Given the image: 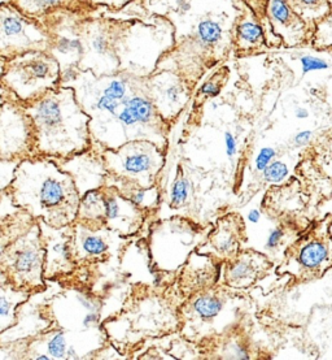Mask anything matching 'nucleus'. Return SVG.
<instances>
[{"instance_id":"f257e3e1","label":"nucleus","mask_w":332,"mask_h":360,"mask_svg":"<svg viewBox=\"0 0 332 360\" xmlns=\"http://www.w3.org/2000/svg\"><path fill=\"white\" fill-rule=\"evenodd\" d=\"M60 86L74 89L78 103L91 119L94 145L100 150L143 139L168 151L171 125L156 110L147 77L128 72L96 76L74 69L61 77Z\"/></svg>"},{"instance_id":"f03ea898","label":"nucleus","mask_w":332,"mask_h":360,"mask_svg":"<svg viewBox=\"0 0 332 360\" xmlns=\"http://www.w3.org/2000/svg\"><path fill=\"white\" fill-rule=\"evenodd\" d=\"M6 194L16 208L53 228L77 219L79 191L72 176L51 158L36 155L22 160Z\"/></svg>"},{"instance_id":"7ed1b4c3","label":"nucleus","mask_w":332,"mask_h":360,"mask_svg":"<svg viewBox=\"0 0 332 360\" xmlns=\"http://www.w3.org/2000/svg\"><path fill=\"white\" fill-rule=\"evenodd\" d=\"M25 108L34 121L36 155L64 160L94 146L91 119L78 103L74 89L60 86Z\"/></svg>"},{"instance_id":"20e7f679","label":"nucleus","mask_w":332,"mask_h":360,"mask_svg":"<svg viewBox=\"0 0 332 360\" xmlns=\"http://www.w3.org/2000/svg\"><path fill=\"white\" fill-rule=\"evenodd\" d=\"M175 44V27L169 18L152 13L148 20L121 18L117 53L119 72L147 77Z\"/></svg>"},{"instance_id":"39448f33","label":"nucleus","mask_w":332,"mask_h":360,"mask_svg":"<svg viewBox=\"0 0 332 360\" xmlns=\"http://www.w3.org/2000/svg\"><path fill=\"white\" fill-rule=\"evenodd\" d=\"M61 68L50 51H29L4 63L0 87L22 104H30L59 89Z\"/></svg>"},{"instance_id":"423d86ee","label":"nucleus","mask_w":332,"mask_h":360,"mask_svg":"<svg viewBox=\"0 0 332 360\" xmlns=\"http://www.w3.org/2000/svg\"><path fill=\"white\" fill-rule=\"evenodd\" d=\"M42 233L38 220L27 231L11 240L0 254V274L4 281L35 294L46 290Z\"/></svg>"},{"instance_id":"0eeeda50","label":"nucleus","mask_w":332,"mask_h":360,"mask_svg":"<svg viewBox=\"0 0 332 360\" xmlns=\"http://www.w3.org/2000/svg\"><path fill=\"white\" fill-rule=\"evenodd\" d=\"M108 176L128 181L145 189L157 185L159 174L166 160V153L151 141H130L119 148L102 150Z\"/></svg>"},{"instance_id":"6e6552de","label":"nucleus","mask_w":332,"mask_h":360,"mask_svg":"<svg viewBox=\"0 0 332 360\" xmlns=\"http://www.w3.org/2000/svg\"><path fill=\"white\" fill-rule=\"evenodd\" d=\"M121 18L104 15L79 16L77 29L82 49V60L77 69L91 70L96 76L117 73L121 68L117 41Z\"/></svg>"},{"instance_id":"1a4fd4ad","label":"nucleus","mask_w":332,"mask_h":360,"mask_svg":"<svg viewBox=\"0 0 332 360\" xmlns=\"http://www.w3.org/2000/svg\"><path fill=\"white\" fill-rule=\"evenodd\" d=\"M36 156L34 121L21 103L0 87V160L18 162Z\"/></svg>"},{"instance_id":"9d476101","label":"nucleus","mask_w":332,"mask_h":360,"mask_svg":"<svg viewBox=\"0 0 332 360\" xmlns=\"http://www.w3.org/2000/svg\"><path fill=\"white\" fill-rule=\"evenodd\" d=\"M52 37L41 21L26 18L7 0L0 1V58L9 60L29 51H50Z\"/></svg>"},{"instance_id":"9b49d317","label":"nucleus","mask_w":332,"mask_h":360,"mask_svg":"<svg viewBox=\"0 0 332 360\" xmlns=\"http://www.w3.org/2000/svg\"><path fill=\"white\" fill-rule=\"evenodd\" d=\"M147 86L156 110L171 125L190 101L191 86L171 69H156L152 75L147 76Z\"/></svg>"},{"instance_id":"f8f14e48","label":"nucleus","mask_w":332,"mask_h":360,"mask_svg":"<svg viewBox=\"0 0 332 360\" xmlns=\"http://www.w3.org/2000/svg\"><path fill=\"white\" fill-rule=\"evenodd\" d=\"M42 233L43 245L46 250L44 257V280L55 281L72 275L77 269L73 257V224L62 228H53L42 220H38Z\"/></svg>"},{"instance_id":"ddd939ff","label":"nucleus","mask_w":332,"mask_h":360,"mask_svg":"<svg viewBox=\"0 0 332 360\" xmlns=\"http://www.w3.org/2000/svg\"><path fill=\"white\" fill-rule=\"evenodd\" d=\"M105 203V228L121 237H130L143 226L147 214L133 202L122 197L114 186H102Z\"/></svg>"},{"instance_id":"4468645a","label":"nucleus","mask_w":332,"mask_h":360,"mask_svg":"<svg viewBox=\"0 0 332 360\" xmlns=\"http://www.w3.org/2000/svg\"><path fill=\"white\" fill-rule=\"evenodd\" d=\"M55 162L62 171L72 176L81 197L105 185L108 171L102 160V150L95 145L82 154Z\"/></svg>"},{"instance_id":"2eb2a0df","label":"nucleus","mask_w":332,"mask_h":360,"mask_svg":"<svg viewBox=\"0 0 332 360\" xmlns=\"http://www.w3.org/2000/svg\"><path fill=\"white\" fill-rule=\"evenodd\" d=\"M266 18L284 46L296 47L312 42L314 26L309 25L300 18L286 0H269Z\"/></svg>"},{"instance_id":"dca6fc26","label":"nucleus","mask_w":332,"mask_h":360,"mask_svg":"<svg viewBox=\"0 0 332 360\" xmlns=\"http://www.w3.org/2000/svg\"><path fill=\"white\" fill-rule=\"evenodd\" d=\"M218 259L200 252L192 251L185 266H182L178 277L179 292L186 300L196 292L212 289L220 277Z\"/></svg>"},{"instance_id":"f3484780","label":"nucleus","mask_w":332,"mask_h":360,"mask_svg":"<svg viewBox=\"0 0 332 360\" xmlns=\"http://www.w3.org/2000/svg\"><path fill=\"white\" fill-rule=\"evenodd\" d=\"M74 234H73V257L74 262L79 264L88 263H99L109 259L111 251L112 233L109 229L104 228L100 231H93L82 224L74 221L73 224Z\"/></svg>"},{"instance_id":"a211bd4d","label":"nucleus","mask_w":332,"mask_h":360,"mask_svg":"<svg viewBox=\"0 0 332 360\" xmlns=\"http://www.w3.org/2000/svg\"><path fill=\"white\" fill-rule=\"evenodd\" d=\"M241 217L238 214H227L218 220L217 226L211 233L208 242L199 251L209 254L218 260L229 262L237 257L240 248V234L243 233Z\"/></svg>"},{"instance_id":"6ab92c4d","label":"nucleus","mask_w":332,"mask_h":360,"mask_svg":"<svg viewBox=\"0 0 332 360\" xmlns=\"http://www.w3.org/2000/svg\"><path fill=\"white\" fill-rule=\"evenodd\" d=\"M290 260L298 264V275L317 277L332 264V243L321 238L298 240L292 248Z\"/></svg>"},{"instance_id":"aec40b11","label":"nucleus","mask_w":332,"mask_h":360,"mask_svg":"<svg viewBox=\"0 0 332 360\" xmlns=\"http://www.w3.org/2000/svg\"><path fill=\"white\" fill-rule=\"evenodd\" d=\"M26 18L42 20L59 11H69L84 16L102 15L99 9L85 0H7Z\"/></svg>"},{"instance_id":"412c9836","label":"nucleus","mask_w":332,"mask_h":360,"mask_svg":"<svg viewBox=\"0 0 332 360\" xmlns=\"http://www.w3.org/2000/svg\"><path fill=\"white\" fill-rule=\"evenodd\" d=\"M269 266V260L263 254L255 251L239 252L226 264L225 283L231 288H246L255 283Z\"/></svg>"},{"instance_id":"4be33fe9","label":"nucleus","mask_w":332,"mask_h":360,"mask_svg":"<svg viewBox=\"0 0 332 360\" xmlns=\"http://www.w3.org/2000/svg\"><path fill=\"white\" fill-rule=\"evenodd\" d=\"M232 43L240 53H252L269 49L260 20L246 6L235 22Z\"/></svg>"},{"instance_id":"5701e85b","label":"nucleus","mask_w":332,"mask_h":360,"mask_svg":"<svg viewBox=\"0 0 332 360\" xmlns=\"http://www.w3.org/2000/svg\"><path fill=\"white\" fill-rule=\"evenodd\" d=\"M32 292L18 289L12 283H0V335L18 323V309L30 298Z\"/></svg>"},{"instance_id":"b1692460","label":"nucleus","mask_w":332,"mask_h":360,"mask_svg":"<svg viewBox=\"0 0 332 360\" xmlns=\"http://www.w3.org/2000/svg\"><path fill=\"white\" fill-rule=\"evenodd\" d=\"M105 185L114 186L116 189L119 190V194L122 197L126 198L145 212L154 211L160 206V190L157 188V185L151 189H145V188H142V186L131 184L128 181L112 179L109 176H107Z\"/></svg>"},{"instance_id":"393cba45","label":"nucleus","mask_w":332,"mask_h":360,"mask_svg":"<svg viewBox=\"0 0 332 360\" xmlns=\"http://www.w3.org/2000/svg\"><path fill=\"white\" fill-rule=\"evenodd\" d=\"M76 221L93 231L105 228V203L102 188L91 190L81 197Z\"/></svg>"},{"instance_id":"a878e982","label":"nucleus","mask_w":332,"mask_h":360,"mask_svg":"<svg viewBox=\"0 0 332 360\" xmlns=\"http://www.w3.org/2000/svg\"><path fill=\"white\" fill-rule=\"evenodd\" d=\"M291 8L298 13L309 25L315 24L324 18L332 8L328 0H286Z\"/></svg>"},{"instance_id":"bb28decb","label":"nucleus","mask_w":332,"mask_h":360,"mask_svg":"<svg viewBox=\"0 0 332 360\" xmlns=\"http://www.w3.org/2000/svg\"><path fill=\"white\" fill-rule=\"evenodd\" d=\"M310 44L318 51H326L332 49V8L324 18L315 24Z\"/></svg>"},{"instance_id":"cd10ccee","label":"nucleus","mask_w":332,"mask_h":360,"mask_svg":"<svg viewBox=\"0 0 332 360\" xmlns=\"http://www.w3.org/2000/svg\"><path fill=\"white\" fill-rule=\"evenodd\" d=\"M43 345L46 349L44 354H47L51 359H67V352L70 343L68 341V335L62 330L46 333Z\"/></svg>"},{"instance_id":"c85d7f7f","label":"nucleus","mask_w":332,"mask_h":360,"mask_svg":"<svg viewBox=\"0 0 332 360\" xmlns=\"http://www.w3.org/2000/svg\"><path fill=\"white\" fill-rule=\"evenodd\" d=\"M191 194V182L187 177L183 174L182 169L179 168L178 173L175 176V180L171 185V200L169 205L173 210H179L183 206H186V203L190 199Z\"/></svg>"},{"instance_id":"c756f323","label":"nucleus","mask_w":332,"mask_h":360,"mask_svg":"<svg viewBox=\"0 0 332 360\" xmlns=\"http://www.w3.org/2000/svg\"><path fill=\"white\" fill-rule=\"evenodd\" d=\"M229 77V70L226 68H222L220 72L214 73L212 77L209 78L204 85L200 87L197 98H203L205 99H211L221 93L222 87L225 85L226 79Z\"/></svg>"},{"instance_id":"7c9ffc66","label":"nucleus","mask_w":332,"mask_h":360,"mask_svg":"<svg viewBox=\"0 0 332 360\" xmlns=\"http://www.w3.org/2000/svg\"><path fill=\"white\" fill-rule=\"evenodd\" d=\"M263 173H264L265 180L267 181V182L278 184V182H281L288 176L290 171H288V167L283 163V162L275 160V162H272V163L269 164L265 168Z\"/></svg>"},{"instance_id":"2f4dec72","label":"nucleus","mask_w":332,"mask_h":360,"mask_svg":"<svg viewBox=\"0 0 332 360\" xmlns=\"http://www.w3.org/2000/svg\"><path fill=\"white\" fill-rule=\"evenodd\" d=\"M85 1L96 7L102 13L105 12L117 13L137 0H85Z\"/></svg>"},{"instance_id":"473e14b6","label":"nucleus","mask_w":332,"mask_h":360,"mask_svg":"<svg viewBox=\"0 0 332 360\" xmlns=\"http://www.w3.org/2000/svg\"><path fill=\"white\" fill-rule=\"evenodd\" d=\"M18 164V162L0 160V194H3L11 185Z\"/></svg>"},{"instance_id":"72a5a7b5","label":"nucleus","mask_w":332,"mask_h":360,"mask_svg":"<svg viewBox=\"0 0 332 360\" xmlns=\"http://www.w3.org/2000/svg\"><path fill=\"white\" fill-rule=\"evenodd\" d=\"M300 63H301V68H303V75H307V73L315 72V70H324V69L330 68L327 61L315 58V56H310V55L303 56L300 59Z\"/></svg>"},{"instance_id":"f704fd0d","label":"nucleus","mask_w":332,"mask_h":360,"mask_svg":"<svg viewBox=\"0 0 332 360\" xmlns=\"http://www.w3.org/2000/svg\"><path fill=\"white\" fill-rule=\"evenodd\" d=\"M277 155V151L273 147H263L255 158V169L258 172H264L265 168L272 163Z\"/></svg>"},{"instance_id":"c9c22d12","label":"nucleus","mask_w":332,"mask_h":360,"mask_svg":"<svg viewBox=\"0 0 332 360\" xmlns=\"http://www.w3.org/2000/svg\"><path fill=\"white\" fill-rule=\"evenodd\" d=\"M240 1L251 9L258 20L266 16V8H267L269 0H240Z\"/></svg>"},{"instance_id":"e433bc0d","label":"nucleus","mask_w":332,"mask_h":360,"mask_svg":"<svg viewBox=\"0 0 332 360\" xmlns=\"http://www.w3.org/2000/svg\"><path fill=\"white\" fill-rule=\"evenodd\" d=\"M284 236V231L283 228H277L274 229L273 232L269 234L266 243H265V249L267 251H273V250L278 249L281 245V240Z\"/></svg>"},{"instance_id":"4c0bfd02","label":"nucleus","mask_w":332,"mask_h":360,"mask_svg":"<svg viewBox=\"0 0 332 360\" xmlns=\"http://www.w3.org/2000/svg\"><path fill=\"white\" fill-rule=\"evenodd\" d=\"M225 143H226V154L229 158H234L237 155V139L231 134L230 131L225 133Z\"/></svg>"},{"instance_id":"58836bf2","label":"nucleus","mask_w":332,"mask_h":360,"mask_svg":"<svg viewBox=\"0 0 332 360\" xmlns=\"http://www.w3.org/2000/svg\"><path fill=\"white\" fill-rule=\"evenodd\" d=\"M313 137V133L310 130H303L296 134L295 137V145L298 147L307 146Z\"/></svg>"},{"instance_id":"ea45409f","label":"nucleus","mask_w":332,"mask_h":360,"mask_svg":"<svg viewBox=\"0 0 332 360\" xmlns=\"http://www.w3.org/2000/svg\"><path fill=\"white\" fill-rule=\"evenodd\" d=\"M260 217H261V214H260L258 210H252V211L248 214V220H249L251 223H258V221H260Z\"/></svg>"},{"instance_id":"a19ab883","label":"nucleus","mask_w":332,"mask_h":360,"mask_svg":"<svg viewBox=\"0 0 332 360\" xmlns=\"http://www.w3.org/2000/svg\"><path fill=\"white\" fill-rule=\"evenodd\" d=\"M295 116L298 119H307V116H309V111H307V108H298L295 111Z\"/></svg>"},{"instance_id":"79ce46f5","label":"nucleus","mask_w":332,"mask_h":360,"mask_svg":"<svg viewBox=\"0 0 332 360\" xmlns=\"http://www.w3.org/2000/svg\"><path fill=\"white\" fill-rule=\"evenodd\" d=\"M4 63H6V59L0 58V76H1V72H3V68H4Z\"/></svg>"},{"instance_id":"37998d69","label":"nucleus","mask_w":332,"mask_h":360,"mask_svg":"<svg viewBox=\"0 0 332 360\" xmlns=\"http://www.w3.org/2000/svg\"><path fill=\"white\" fill-rule=\"evenodd\" d=\"M330 234H331V238H332V225H331V228H330Z\"/></svg>"},{"instance_id":"c03bdc74","label":"nucleus","mask_w":332,"mask_h":360,"mask_svg":"<svg viewBox=\"0 0 332 360\" xmlns=\"http://www.w3.org/2000/svg\"><path fill=\"white\" fill-rule=\"evenodd\" d=\"M328 1H330V4H331V7H332V0H328Z\"/></svg>"}]
</instances>
